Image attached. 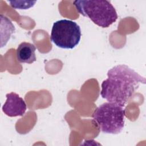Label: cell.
<instances>
[{
	"label": "cell",
	"instance_id": "6",
	"mask_svg": "<svg viewBox=\"0 0 146 146\" xmlns=\"http://www.w3.org/2000/svg\"><path fill=\"white\" fill-rule=\"evenodd\" d=\"M36 47L29 42H22L17 48L16 56L18 62L31 64L36 61Z\"/></svg>",
	"mask_w": 146,
	"mask_h": 146
},
{
	"label": "cell",
	"instance_id": "5",
	"mask_svg": "<svg viewBox=\"0 0 146 146\" xmlns=\"http://www.w3.org/2000/svg\"><path fill=\"white\" fill-rule=\"evenodd\" d=\"M6 97V100L2 106L3 113L9 117L23 116L27 109L23 99L13 92L7 94Z\"/></svg>",
	"mask_w": 146,
	"mask_h": 146
},
{
	"label": "cell",
	"instance_id": "4",
	"mask_svg": "<svg viewBox=\"0 0 146 146\" xmlns=\"http://www.w3.org/2000/svg\"><path fill=\"white\" fill-rule=\"evenodd\" d=\"M81 29L74 21L60 19L53 23L50 39L57 47L64 49H73L79 43Z\"/></svg>",
	"mask_w": 146,
	"mask_h": 146
},
{
	"label": "cell",
	"instance_id": "3",
	"mask_svg": "<svg viewBox=\"0 0 146 146\" xmlns=\"http://www.w3.org/2000/svg\"><path fill=\"white\" fill-rule=\"evenodd\" d=\"M125 110L123 107L106 102L98 107L93 112V121L103 133L118 134L124 126Z\"/></svg>",
	"mask_w": 146,
	"mask_h": 146
},
{
	"label": "cell",
	"instance_id": "1",
	"mask_svg": "<svg viewBox=\"0 0 146 146\" xmlns=\"http://www.w3.org/2000/svg\"><path fill=\"white\" fill-rule=\"evenodd\" d=\"M107 78L101 84L100 95L108 102L125 106L140 84H145V78L125 64L113 67L107 72Z\"/></svg>",
	"mask_w": 146,
	"mask_h": 146
},
{
	"label": "cell",
	"instance_id": "2",
	"mask_svg": "<svg viewBox=\"0 0 146 146\" xmlns=\"http://www.w3.org/2000/svg\"><path fill=\"white\" fill-rule=\"evenodd\" d=\"M73 3L81 15L89 18L95 24L103 28L110 27L118 18L115 7L107 0H77Z\"/></svg>",
	"mask_w": 146,
	"mask_h": 146
}]
</instances>
